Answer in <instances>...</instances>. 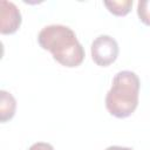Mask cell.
<instances>
[{"label":"cell","mask_w":150,"mask_h":150,"mask_svg":"<svg viewBox=\"0 0 150 150\" xmlns=\"http://www.w3.org/2000/svg\"><path fill=\"white\" fill-rule=\"evenodd\" d=\"M38 42L42 49L52 53L55 61L67 68H75L84 60V48L68 26L55 23L43 27L38 35Z\"/></svg>","instance_id":"6da1fadb"},{"label":"cell","mask_w":150,"mask_h":150,"mask_svg":"<svg viewBox=\"0 0 150 150\" xmlns=\"http://www.w3.org/2000/svg\"><path fill=\"white\" fill-rule=\"evenodd\" d=\"M141 81L136 73L121 70L114 79L105 95V108L110 115L117 118L129 117L138 105Z\"/></svg>","instance_id":"7a4b0ae2"},{"label":"cell","mask_w":150,"mask_h":150,"mask_svg":"<svg viewBox=\"0 0 150 150\" xmlns=\"http://www.w3.org/2000/svg\"><path fill=\"white\" fill-rule=\"evenodd\" d=\"M118 43L110 35H98L90 46L93 61L100 67H108L116 61L118 56Z\"/></svg>","instance_id":"3957f363"},{"label":"cell","mask_w":150,"mask_h":150,"mask_svg":"<svg viewBox=\"0 0 150 150\" xmlns=\"http://www.w3.org/2000/svg\"><path fill=\"white\" fill-rule=\"evenodd\" d=\"M0 33L1 34H13L15 33L22 21L21 12L18 6L11 1H0Z\"/></svg>","instance_id":"277c9868"},{"label":"cell","mask_w":150,"mask_h":150,"mask_svg":"<svg viewBox=\"0 0 150 150\" xmlns=\"http://www.w3.org/2000/svg\"><path fill=\"white\" fill-rule=\"evenodd\" d=\"M16 110V100L14 96L6 91L0 90V122L5 123L13 118Z\"/></svg>","instance_id":"5b68a950"},{"label":"cell","mask_w":150,"mask_h":150,"mask_svg":"<svg viewBox=\"0 0 150 150\" xmlns=\"http://www.w3.org/2000/svg\"><path fill=\"white\" fill-rule=\"evenodd\" d=\"M103 4L110 13L117 16L127 15L132 7V0H118V1L112 0V1H104Z\"/></svg>","instance_id":"8992f818"},{"label":"cell","mask_w":150,"mask_h":150,"mask_svg":"<svg viewBox=\"0 0 150 150\" xmlns=\"http://www.w3.org/2000/svg\"><path fill=\"white\" fill-rule=\"evenodd\" d=\"M137 15L144 25L150 26V0H139L137 2Z\"/></svg>","instance_id":"52a82bcc"},{"label":"cell","mask_w":150,"mask_h":150,"mask_svg":"<svg viewBox=\"0 0 150 150\" xmlns=\"http://www.w3.org/2000/svg\"><path fill=\"white\" fill-rule=\"evenodd\" d=\"M28 150H54V146L47 142H36L32 144Z\"/></svg>","instance_id":"ba28073f"},{"label":"cell","mask_w":150,"mask_h":150,"mask_svg":"<svg viewBox=\"0 0 150 150\" xmlns=\"http://www.w3.org/2000/svg\"><path fill=\"white\" fill-rule=\"evenodd\" d=\"M104 150H134V149L127 148V146H120V145H111V146H108Z\"/></svg>","instance_id":"9c48e42d"}]
</instances>
